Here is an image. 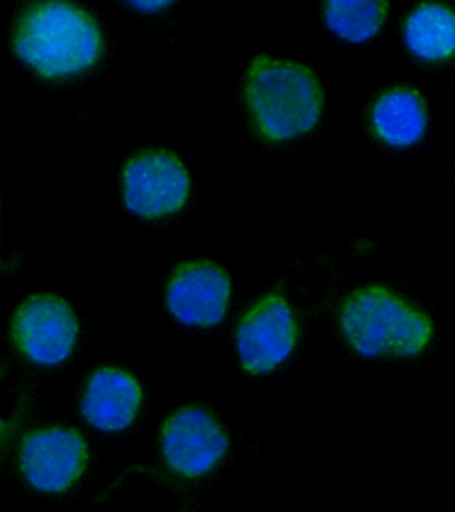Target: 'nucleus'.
Masks as SVG:
<instances>
[{"label": "nucleus", "instance_id": "obj_1", "mask_svg": "<svg viewBox=\"0 0 455 512\" xmlns=\"http://www.w3.org/2000/svg\"><path fill=\"white\" fill-rule=\"evenodd\" d=\"M101 28L71 0H39L16 28L14 53L44 78L87 71L101 57Z\"/></svg>", "mask_w": 455, "mask_h": 512}, {"label": "nucleus", "instance_id": "obj_2", "mask_svg": "<svg viewBox=\"0 0 455 512\" xmlns=\"http://www.w3.org/2000/svg\"><path fill=\"white\" fill-rule=\"evenodd\" d=\"M246 101L262 135L285 142L317 126L324 94L305 66L258 57L248 71Z\"/></svg>", "mask_w": 455, "mask_h": 512}, {"label": "nucleus", "instance_id": "obj_3", "mask_svg": "<svg viewBox=\"0 0 455 512\" xmlns=\"http://www.w3.org/2000/svg\"><path fill=\"white\" fill-rule=\"evenodd\" d=\"M344 335L362 355H415L430 340L433 324L380 287L353 294L342 312Z\"/></svg>", "mask_w": 455, "mask_h": 512}, {"label": "nucleus", "instance_id": "obj_4", "mask_svg": "<svg viewBox=\"0 0 455 512\" xmlns=\"http://www.w3.org/2000/svg\"><path fill=\"white\" fill-rule=\"evenodd\" d=\"M189 196V173L169 151H144L123 169V201L144 219L178 212Z\"/></svg>", "mask_w": 455, "mask_h": 512}, {"label": "nucleus", "instance_id": "obj_5", "mask_svg": "<svg viewBox=\"0 0 455 512\" xmlns=\"http://www.w3.org/2000/svg\"><path fill=\"white\" fill-rule=\"evenodd\" d=\"M78 321L69 305L55 296H35L14 319V340L37 365H60L73 349Z\"/></svg>", "mask_w": 455, "mask_h": 512}, {"label": "nucleus", "instance_id": "obj_6", "mask_svg": "<svg viewBox=\"0 0 455 512\" xmlns=\"http://www.w3.org/2000/svg\"><path fill=\"white\" fill-rule=\"evenodd\" d=\"M296 342V321L289 305L269 296L251 310L237 333V351L248 371L262 374L289 358Z\"/></svg>", "mask_w": 455, "mask_h": 512}, {"label": "nucleus", "instance_id": "obj_7", "mask_svg": "<svg viewBox=\"0 0 455 512\" xmlns=\"http://www.w3.org/2000/svg\"><path fill=\"white\" fill-rule=\"evenodd\" d=\"M87 447L82 437L64 428L30 435L21 449L26 481L41 492H64L82 474Z\"/></svg>", "mask_w": 455, "mask_h": 512}, {"label": "nucleus", "instance_id": "obj_8", "mask_svg": "<svg viewBox=\"0 0 455 512\" xmlns=\"http://www.w3.org/2000/svg\"><path fill=\"white\" fill-rule=\"evenodd\" d=\"M230 280L210 262H192L176 271L169 283L171 315L187 326H217L226 315Z\"/></svg>", "mask_w": 455, "mask_h": 512}, {"label": "nucleus", "instance_id": "obj_9", "mask_svg": "<svg viewBox=\"0 0 455 512\" xmlns=\"http://www.w3.org/2000/svg\"><path fill=\"white\" fill-rule=\"evenodd\" d=\"M164 458L182 476H201L217 465L228 437L203 410H182L164 428Z\"/></svg>", "mask_w": 455, "mask_h": 512}, {"label": "nucleus", "instance_id": "obj_10", "mask_svg": "<svg viewBox=\"0 0 455 512\" xmlns=\"http://www.w3.org/2000/svg\"><path fill=\"white\" fill-rule=\"evenodd\" d=\"M139 401H142V390L135 378L119 369H101L91 376L87 385L82 415L101 431H121L132 424Z\"/></svg>", "mask_w": 455, "mask_h": 512}, {"label": "nucleus", "instance_id": "obj_11", "mask_svg": "<svg viewBox=\"0 0 455 512\" xmlns=\"http://www.w3.org/2000/svg\"><path fill=\"white\" fill-rule=\"evenodd\" d=\"M371 123L387 146L408 148L421 142L428 128V107L424 96L410 87H396L374 103Z\"/></svg>", "mask_w": 455, "mask_h": 512}, {"label": "nucleus", "instance_id": "obj_12", "mask_svg": "<svg viewBox=\"0 0 455 512\" xmlns=\"http://www.w3.org/2000/svg\"><path fill=\"white\" fill-rule=\"evenodd\" d=\"M403 39L408 51L419 60H449L455 53V12L435 0L417 5L405 19Z\"/></svg>", "mask_w": 455, "mask_h": 512}, {"label": "nucleus", "instance_id": "obj_13", "mask_svg": "<svg viewBox=\"0 0 455 512\" xmlns=\"http://www.w3.org/2000/svg\"><path fill=\"white\" fill-rule=\"evenodd\" d=\"M326 26L349 44H364L378 35L387 14V0H326Z\"/></svg>", "mask_w": 455, "mask_h": 512}, {"label": "nucleus", "instance_id": "obj_14", "mask_svg": "<svg viewBox=\"0 0 455 512\" xmlns=\"http://www.w3.org/2000/svg\"><path fill=\"white\" fill-rule=\"evenodd\" d=\"M123 3L135 7L139 12H146V14H153V12H160L164 7H169L176 3V0H123Z\"/></svg>", "mask_w": 455, "mask_h": 512}]
</instances>
